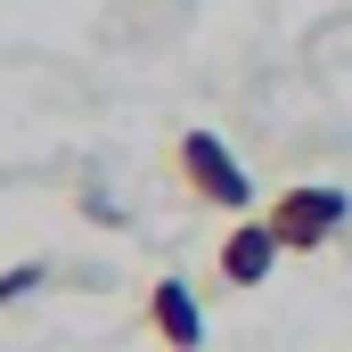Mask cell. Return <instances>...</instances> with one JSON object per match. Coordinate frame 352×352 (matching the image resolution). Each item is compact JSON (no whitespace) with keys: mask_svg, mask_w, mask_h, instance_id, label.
<instances>
[{"mask_svg":"<svg viewBox=\"0 0 352 352\" xmlns=\"http://www.w3.org/2000/svg\"><path fill=\"white\" fill-rule=\"evenodd\" d=\"M263 221H270V238H278L287 254H320V246L352 221V197L328 188V180H295V188H278L263 205Z\"/></svg>","mask_w":352,"mask_h":352,"instance_id":"1","label":"cell"},{"mask_svg":"<svg viewBox=\"0 0 352 352\" xmlns=\"http://www.w3.org/2000/svg\"><path fill=\"white\" fill-rule=\"evenodd\" d=\"M173 173L188 180V197L213 205V213H254V180H246V164L221 148V131H180L173 140Z\"/></svg>","mask_w":352,"mask_h":352,"instance_id":"2","label":"cell"},{"mask_svg":"<svg viewBox=\"0 0 352 352\" xmlns=\"http://www.w3.org/2000/svg\"><path fill=\"white\" fill-rule=\"evenodd\" d=\"M148 328H156L164 352H197L205 344V311H197L188 278H156V287H148Z\"/></svg>","mask_w":352,"mask_h":352,"instance_id":"3","label":"cell"},{"mask_svg":"<svg viewBox=\"0 0 352 352\" xmlns=\"http://www.w3.org/2000/svg\"><path fill=\"white\" fill-rule=\"evenodd\" d=\"M278 238H270V221H254V213H238V230L221 238V287H263L270 270H278Z\"/></svg>","mask_w":352,"mask_h":352,"instance_id":"4","label":"cell"},{"mask_svg":"<svg viewBox=\"0 0 352 352\" xmlns=\"http://www.w3.org/2000/svg\"><path fill=\"white\" fill-rule=\"evenodd\" d=\"M50 278V263H16V270H0V303H16V295H33Z\"/></svg>","mask_w":352,"mask_h":352,"instance_id":"5","label":"cell"}]
</instances>
